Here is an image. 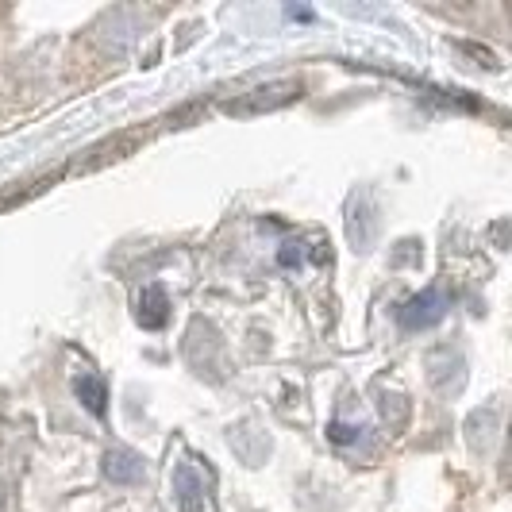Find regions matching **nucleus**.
Returning a JSON list of instances; mask_svg holds the SVG:
<instances>
[{"instance_id": "nucleus-1", "label": "nucleus", "mask_w": 512, "mask_h": 512, "mask_svg": "<svg viewBox=\"0 0 512 512\" xmlns=\"http://www.w3.org/2000/svg\"><path fill=\"white\" fill-rule=\"evenodd\" d=\"M443 316H447V293L443 289H424L412 301H405L401 312H397V320H401L405 332H424V328L439 324Z\"/></svg>"}, {"instance_id": "nucleus-2", "label": "nucleus", "mask_w": 512, "mask_h": 512, "mask_svg": "<svg viewBox=\"0 0 512 512\" xmlns=\"http://www.w3.org/2000/svg\"><path fill=\"white\" fill-rule=\"evenodd\" d=\"M293 97H301V85H297V81H278V85H262V89H255L247 101H231L228 112H239V116H255V112H266V108L289 104Z\"/></svg>"}, {"instance_id": "nucleus-3", "label": "nucleus", "mask_w": 512, "mask_h": 512, "mask_svg": "<svg viewBox=\"0 0 512 512\" xmlns=\"http://www.w3.org/2000/svg\"><path fill=\"white\" fill-rule=\"evenodd\" d=\"M174 501L181 512H205V482L197 478L189 462H181L174 470Z\"/></svg>"}, {"instance_id": "nucleus-4", "label": "nucleus", "mask_w": 512, "mask_h": 512, "mask_svg": "<svg viewBox=\"0 0 512 512\" xmlns=\"http://www.w3.org/2000/svg\"><path fill=\"white\" fill-rule=\"evenodd\" d=\"M104 474L116 482V486H135L139 478H143V459L128 451V447H112L108 455H104Z\"/></svg>"}, {"instance_id": "nucleus-5", "label": "nucleus", "mask_w": 512, "mask_h": 512, "mask_svg": "<svg viewBox=\"0 0 512 512\" xmlns=\"http://www.w3.org/2000/svg\"><path fill=\"white\" fill-rule=\"evenodd\" d=\"M74 393L81 397V405L93 412V416H104L108 412V385H104L101 374H93V370H81L74 382Z\"/></svg>"}, {"instance_id": "nucleus-6", "label": "nucleus", "mask_w": 512, "mask_h": 512, "mask_svg": "<svg viewBox=\"0 0 512 512\" xmlns=\"http://www.w3.org/2000/svg\"><path fill=\"white\" fill-rule=\"evenodd\" d=\"M139 324L151 328V332L166 324V293L158 285H147L143 297H139Z\"/></svg>"}, {"instance_id": "nucleus-7", "label": "nucleus", "mask_w": 512, "mask_h": 512, "mask_svg": "<svg viewBox=\"0 0 512 512\" xmlns=\"http://www.w3.org/2000/svg\"><path fill=\"white\" fill-rule=\"evenodd\" d=\"M278 262H282V266H301V262H305V243H301V239H289V243H282V255H278Z\"/></svg>"}, {"instance_id": "nucleus-8", "label": "nucleus", "mask_w": 512, "mask_h": 512, "mask_svg": "<svg viewBox=\"0 0 512 512\" xmlns=\"http://www.w3.org/2000/svg\"><path fill=\"white\" fill-rule=\"evenodd\" d=\"M332 439L335 443H351V439H355V428H347V424H332Z\"/></svg>"}, {"instance_id": "nucleus-9", "label": "nucleus", "mask_w": 512, "mask_h": 512, "mask_svg": "<svg viewBox=\"0 0 512 512\" xmlns=\"http://www.w3.org/2000/svg\"><path fill=\"white\" fill-rule=\"evenodd\" d=\"M289 16H293V20H312V8H297V4H293Z\"/></svg>"}]
</instances>
